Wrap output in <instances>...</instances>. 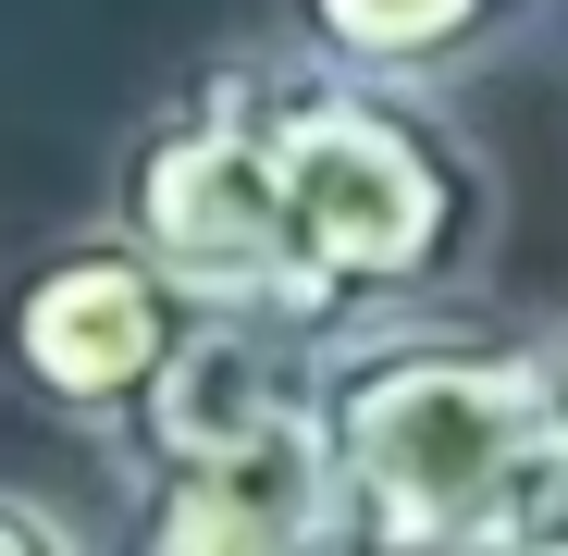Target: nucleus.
Segmentation results:
<instances>
[{"mask_svg": "<svg viewBox=\"0 0 568 556\" xmlns=\"http://www.w3.org/2000/svg\"><path fill=\"white\" fill-rule=\"evenodd\" d=\"M247 112L272 185V322L322 346L396 310H445L495 260L507 185L445 87L346 74L297 38H247Z\"/></svg>", "mask_w": 568, "mask_h": 556, "instance_id": "nucleus-1", "label": "nucleus"}, {"mask_svg": "<svg viewBox=\"0 0 568 556\" xmlns=\"http://www.w3.org/2000/svg\"><path fill=\"white\" fill-rule=\"evenodd\" d=\"M310 421L371 556H568L556 334L396 310L310 346Z\"/></svg>", "mask_w": 568, "mask_h": 556, "instance_id": "nucleus-2", "label": "nucleus"}, {"mask_svg": "<svg viewBox=\"0 0 568 556\" xmlns=\"http://www.w3.org/2000/svg\"><path fill=\"white\" fill-rule=\"evenodd\" d=\"M112 223L173 272L199 310L272 322V185H260V112L247 50L185 62L112 149Z\"/></svg>", "mask_w": 568, "mask_h": 556, "instance_id": "nucleus-3", "label": "nucleus"}, {"mask_svg": "<svg viewBox=\"0 0 568 556\" xmlns=\"http://www.w3.org/2000/svg\"><path fill=\"white\" fill-rule=\"evenodd\" d=\"M185 322H199V297L100 211V223L50 235L13 285H0V371H13V396L38 421L112 433L161 384V358L185 346Z\"/></svg>", "mask_w": 568, "mask_h": 556, "instance_id": "nucleus-4", "label": "nucleus"}, {"mask_svg": "<svg viewBox=\"0 0 568 556\" xmlns=\"http://www.w3.org/2000/svg\"><path fill=\"white\" fill-rule=\"evenodd\" d=\"M112 544L136 556H322L346 544V495L310 396H284L211 445L112 457Z\"/></svg>", "mask_w": 568, "mask_h": 556, "instance_id": "nucleus-5", "label": "nucleus"}, {"mask_svg": "<svg viewBox=\"0 0 568 556\" xmlns=\"http://www.w3.org/2000/svg\"><path fill=\"white\" fill-rule=\"evenodd\" d=\"M531 26V0H284V38L346 62V74H396V87H457L483 74Z\"/></svg>", "mask_w": 568, "mask_h": 556, "instance_id": "nucleus-6", "label": "nucleus"}, {"mask_svg": "<svg viewBox=\"0 0 568 556\" xmlns=\"http://www.w3.org/2000/svg\"><path fill=\"white\" fill-rule=\"evenodd\" d=\"M87 544H112V532H87L62 495H26V483H0V556H87Z\"/></svg>", "mask_w": 568, "mask_h": 556, "instance_id": "nucleus-7", "label": "nucleus"}, {"mask_svg": "<svg viewBox=\"0 0 568 556\" xmlns=\"http://www.w3.org/2000/svg\"><path fill=\"white\" fill-rule=\"evenodd\" d=\"M556 421H568V322H556Z\"/></svg>", "mask_w": 568, "mask_h": 556, "instance_id": "nucleus-8", "label": "nucleus"}]
</instances>
